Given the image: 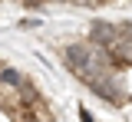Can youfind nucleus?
Wrapping results in <instances>:
<instances>
[{"label": "nucleus", "instance_id": "obj_1", "mask_svg": "<svg viewBox=\"0 0 132 122\" xmlns=\"http://www.w3.org/2000/svg\"><path fill=\"white\" fill-rule=\"evenodd\" d=\"M86 86L93 89L96 96H102L106 102H112V106L126 102V83H122V76L116 73V66H112V69H106L102 76H96V79H89Z\"/></svg>", "mask_w": 132, "mask_h": 122}, {"label": "nucleus", "instance_id": "obj_2", "mask_svg": "<svg viewBox=\"0 0 132 122\" xmlns=\"http://www.w3.org/2000/svg\"><path fill=\"white\" fill-rule=\"evenodd\" d=\"M102 50L109 53V63H112L116 69H119V66H132V36L119 33L112 43H109V46H102Z\"/></svg>", "mask_w": 132, "mask_h": 122}, {"label": "nucleus", "instance_id": "obj_3", "mask_svg": "<svg viewBox=\"0 0 132 122\" xmlns=\"http://www.w3.org/2000/svg\"><path fill=\"white\" fill-rule=\"evenodd\" d=\"M116 36H119V23L96 20V23H93V30H89V43H96V46H109Z\"/></svg>", "mask_w": 132, "mask_h": 122}, {"label": "nucleus", "instance_id": "obj_4", "mask_svg": "<svg viewBox=\"0 0 132 122\" xmlns=\"http://www.w3.org/2000/svg\"><path fill=\"white\" fill-rule=\"evenodd\" d=\"M13 99H16V106H33V102H40L43 96H40V89L33 86L30 79H23V83L13 89Z\"/></svg>", "mask_w": 132, "mask_h": 122}, {"label": "nucleus", "instance_id": "obj_5", "mask_svg": "<svg viewBox=\"0 0 132 122\" xmlns=\"http://www.w3.org/2000/svg\"><path fill=\"white\" fill-rule=\"evenodd\" d=\"M23 79H27L23 73H16V69H3V66H0V83H3V86H20Z\"/></svg>", "mask_w": 132, "mask_h": 122}, {"label": "nucleus", "instance_id": "obj_6", "mask_svg": "<svg viewBox=\"0 0 132 122\" xmlns=\"http://www.w3.org/2000/svg\"><path fill=\"white\" fill-rule=\"evenodd\" d=\"M73 3H79V7H96V3H106V0H73Z\"/></svg>", "mask_w": 132, "mask_h": 122}, {"label": "nucleus", "instance_id": "obj_7", "mask_svg": "<svg viewBox=\"0 0 132 122\" xmlns=\"http://www.w3.org/2000/svg\"><path fill=\"white\" fill-rule=\"evenodd\" d=\"M23 3H27V7H40L43 0H23Z\"/></svg>", "mask_w": 132, "mask_h": 122}, {"label": "nucleus", "instance_id": "obj_8", "mask_svg": "<svg viewBox=\"0 0 132 122\" xmlns=\"http://www.w3.org/2000/svg\"><path fill=\"white\" fill-rule=\"evenodd\" d=\"M79 112H82V122H93V116H89L86 109H79Z\"/></svg>", "mask_w": 132, "mask_h": 122}]
</instances>
